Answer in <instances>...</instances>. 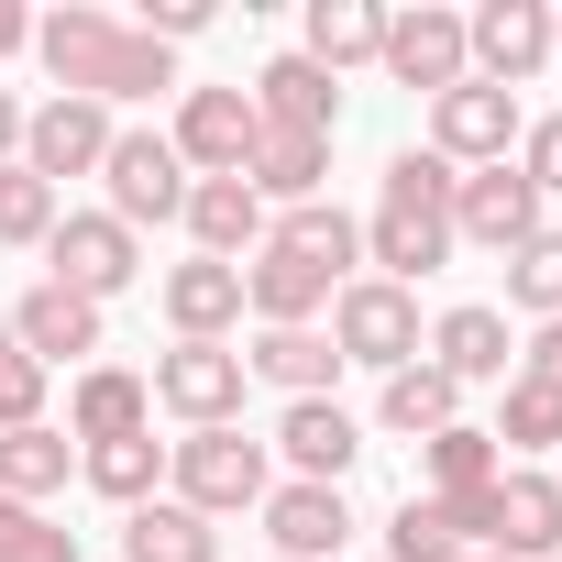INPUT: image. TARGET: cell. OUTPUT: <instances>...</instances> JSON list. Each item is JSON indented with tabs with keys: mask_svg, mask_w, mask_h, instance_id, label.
Returning <instances> with one entry per match:
<instances>
[{
	"mask_svg": "<svg viewBox=\"0 0 562 562\" xmlns=\"http://www.w3.org/2000/svg\"><path fill=\"white\" fill-rule=\"evenodd\" d=\"M353 265H364V221H342L331 199H310L288 221H265V254L243 265V310L265 331H321V310L353 288Z\"/></svg>",
	"mask_w": 562,
	"mask_h": 562,
	"instance_id": "obj_1",
	"label": "cell"
},
{
	"mask_svg": "<svg viewBox=\"0 0 562 562\" xmlns=\"http://www.w3.org/2000/svg\"><path fill=\"white\" fill-rule=\"evenodd\" d=\"M34 56H45V78H56L67 100H100V111H122V100H166V89H177V56L144 45L133 23H111L100 0L45 12V23H34Z\"/></svg>",
	"mask_w": 562,
	"mask_h": 562,
	"instance_id": "obj_2",
	"label": "cell"
},
{
	"mask_svg": "<svg viewBox=\"0 0 562 562\" xmlns=\"http://www.w3.org/2000/svg\"><path fill=\"white\" fill-rule=\"evenodd\" d=\"M452 188L463 166H441L430 144H397L386 177H375V221H364V265L386 288H419V276L452 265Z\"/></svg>",
	"mask_w": 562,
	"mask_h": 562,
	"instance_id": "obj_3",
	"label": "cell"
},
{
	"mask_svg": "<svg viewBox=\"0 0 562 562\" xmlns=\"http://www.w3.org/2000/svg\"><path fill=\"white\" fill-rule=\"evenodd\" d=\"M166 485H177V507H199V518H243V507H265L276 496V452L232 419V430H188V441H166Z\"/></svg>",
	"mask_w": 562,
	"mask_h": 562,
	"instance_id": "obj_4",
	"label": "cell"
},
{
	"mask_svg": "<svg viewBox=\"0 0 562 562\" xmlns=\"http://www.w3.org/2000/svg\"><path fill=\"white\" fill-rule=\"evenodd\" d=\"M133 276H144V254H133V232H122L111 210H67V221L45 232V288H67V299L111 310Z\"/></svg>",
	"mask_w": 562,
	"mask_h": 562,
	"instance_id": "obj_5",
	"label": "cell"
},
{
	"mask_svg": "<svg viewBox=\"0 0 562 562\" xmlns=\"http://www.w3.org/2000/svg\"><path fill=\"white\" fill-rule=\"evenodd\" d=\"M331 353H342V364H375V375L419 364V288H386V276H353V288L331 299Z\"/></svg>",
	"mask_w": 562,
	"mask_h": 562,
	"instance_id": "obj_6",
	"label": "cell"
},
{
	"mask_svg": "<svg viewBox=\"0 0 562 562\" xmlns=\"http://www.w3.org/2000/svg\"><path fill=\"white\" fill-rule=\"evenodd\" d=\"M518 133H529L518 89L463 78V89H441V100H430V133H419V144H430L441 166H463V177H474V166H507V155H518Z\"/></svg>",
	"mask_w": 562,
	"mask_h": 562,
	"instance_id": "obj_7",
	"label": "cell"
},
{
	"mask_svg": "<svg viewBox=\"0 0 562 562\" xmlns=\"http://www.w3.org/2000/svg\"><path fill=\"white\" fill-rule=\"evenodd\" d=\"M144 386H155V408H166V419H188V430H232L254 375H243V353H232V342H177V353H155V375H144Z\"/></svg>",
	"mask_w": 562,
	"mask_h": 562,
	"instance_id": "obj_8",
	"label": "cell"
},
{
	"mask_svg": "<svg viewBox=\"0 0 562 562\" xmlns=\"http://www.w3.org/2000/svg\"><path fill=\"white\" fill-rule=\"evenodd\" d=\"M375 67H386L397 89H419V100L463 89V78H474V67H463V12H441V0H408V12H386Z\"/></svg>",
	"mask_w": 562,
	"mask_h": 562,
	"instance_id": "obj_9",
	"label": "cell"
},
{
	"mask_svg": "<svg viewBox=\"0 0 562 562\" xmlns=\"http://www.w3.org/2000/svg\"><path fill=\"white\" fill-rule=\"evenodd\" d=\"M177 166L188 177H243L254 166V144H265V122H254V100L243 89H177Z\"/></svg>",
	"mask_w": 562,
	"mask_h": 562,
	"instance_id": "obj_10",
	"label": "cell"
},
{
	"mask_svg": "<svg viewBox=\"0 0 562 562\" xmlns=\"http://www.w3.org/2000/svg\"><path fill=\"white\" fill-rule=\"evenodd\" d=\"M111 133H122V122H111L100 100H67V89H56V100H34V111H23V166L67 199V177H100Z\"/></svg>",
	"mask_w": 562,
	"mask_h": 562,
	"instance_id": "obj_11",
	"label": "cell"
},
{
	"mask_svg": "<svg viewBox=\"0 0 562 562\" xmlns=\"http://www.w3.org/2000/svg\"><path fill=\"white\" fill-rule=\"evenodd\" d=\"M100 188H111V221H122V232H144V221H177V210H188V166H177V144H166V133H111Z\"/></svg>",
	"mask_w": 562,
	"mask_h": 562,
	"instance_id": "obj_12",
	"label": "cell"
},
{
	"mask_svg": "<svg viewBox=\"0 0 562 562\" xmlns=\"http://www.w3.org/2000/svg\"><path fill=\"white\" fill-rule=\"evenodd\" d=\"M463 67L485 89H529L551 67V12L540 0H485V12H463Z\"/></svg>",
	"mask_w": 562,
	"mask_h": 562,
	"instance_id": "obj_13",
	"label": "cell"
},
{
	"mask_svg": "<svg viewBox=\"0 0 562 562\" xmlns=\"http://www.w3.org/2000/svg\"><path fill=\"white\" fill-rule=\"evenodd\" d=\"M529 232H540V188L518 177V155H507V166H474V177L452 188V243H485V254L507 265Z\"/></svg>",
	"mask_w": 562,
	"mask_h": 562,
	"instance_id": "obj_14",
	"label": "cell"
},
{
	"mask_svg": "<svg viewBox=\"0 0 562 562\" xmlns=\"http://www.w3.org/2000/svg\"><path fill=\"white\" fill-rule=\"evenodd\" d=\"M265 452H288V485H342V474L364 463V419H353L342 397H299L288 419H276Z\"/></svg>",
	"mask_w": 562,
	"mask_h": 562,
	"instance_id": "obj_15",
	"label": "cell"
},
{
	"mask_svg": "<svg viewBox=\"0 0 562 562\" xmlns=\"http://www.w3.org/2000/svg\"><path fill=\"white\" fill-rule=\"evenodd\" d=\"M243 100H254V122H265V133H321V144L342 133V78H331V67H310V56H265Z\"/></svg>",
	"mask_w": 562,
	"mask_h": 562,
	"instance_id": "obj_16",
	"label": "cell"
},
{
	"mask_svg": "<svg viewBox=\"0 0 562 562\" xmlns=\"http://www.w3.org/2000/svg\"><path fill=\"white\" fill-rule=\"evenodd\" d=\"M419 353L452 375V386H507L518 375V342H507V310H485V299H463V310H441L430 331H419Z\"/></svg>",
	"mask_w": 562,
	"mask_h": 562,
	"instance_id": "obj_17",
	"label": "cell"
},
{
	"mask_svg": "<svg viewBox=\"0 0 562 562\" xmlns=\"http://www.w3.org/2000/svg\"><path fill=\"white\" fill-rule=\"evenodd\" d=\"M155 299H166V331H177V342H232V331H243V265L188 254V265L155 276Z\"/></svg>",
	"mask_w": 562,
	"mask_h": 562,
	"instance_id": "obj_18",
	"label": "cell"
},
{
	"mask_svg": "<svg viewBox=\"0 0 562 562\" xmlns=\"http://www.w3.org/2000/svg\"><path fill=\"white\" fill-rule=\"evenodd\" d=\"M265 540H276V562H342L353 496H342V485H276V496H265Z\"/></svg>",
	"mask_w": 562,
	"mask_h": 562,
	"instance_id": "obj_19",
	"label": "cell"
},
{
	"mask_svg": "<svg viewBox=\"0 0 562 562\" xmlns=\"http://www.w3.org/2000/svg\"><path fill=\"white\" fill-rule=\"evenodd\" d=\"M188 243L210 254V265H254L265 254V199L243 188V177H188Z\"/></svg>",
	"mask_w": 562,
	"mask_h": 562,
	"instance_id": "obj_20",
	"label": "cell"
},
{
	"mask_svg": "<svg viewBox=\"0 0 562 562\" xmlns=\"http://www.w3.org/2000/svg\"><path fill=\"white\" fill-rule=\"evenodd\" d=\"M133 430H155V386H144L133 364H78V386H67V441L89 452V441H133Z\"/></svg>",
	"mask_w": 562,
	"mask_h": 562,
	"instance_id": "obj_21",
	"label": "cell"
},
{
	"mask_svg": "<svg viewBox=\"0 0 562 562\" xmlns=\"http://www.w3.org/2000/svg\"><path fill=\"white\" fill-rule=\"evenodd\" d=\"M0 321H12V342H23V353H34L45 375H56V364H89V353H100V310H89V299H67V288H23V299L0 310Z\"/></svg>",
	"mask_w": 562,
	"mask_h": 562,
	"instance_id": "obj_22",
	"label": "cell"
},
{
	"mask_svg": "<svg viewBox=\"0 0 562 562\" xmlns=\"http://www.w3.org/2000/svg\"><path fill=\"white\" fill-rule=\"evenodd\" d=\"M243 375L299 408V397H331V386H342V353H331V331H254Z\"/></svg>",
	"mask_w": 562,
	"mask_h": 562,
	"instance_id": "obj_23",
	"label": "cell"
},
{
	"mask_svg": "<svg viewBox=\"0 0 562 562\" xmlns=\"http://www.w3.org/2000/svg\"><path fill=\"white\" fill-rule=\"evenodd\" d=\"M375 45H386V12L375 0H310V23H299V56L310 67H375Z\"/></svg>",
	"mask_w": 562,
	"mask_h": 562,
	"instance_id": "obj_24",
	"label": "cell"
},
{
	"mask_svg": "<svg viewBox=\"0 0 562 562\" xmlns=\"http://www.w3.org/2000/svg\"><path fill=\"white\" fill-rule=\"evenodd\" d=\"M243 188H254V199L310 210V199L331 188V144H321V133H265V144H254V166H243Z\"/></svg>",
	"mask_w": 562,
	"mask_h": 562,
	"instance_id": "obj_25",
	"label": "cell"
},
{
	"mask_svg": "<svg viewBox=\"0 0 562 562\" xmlns=\"http://www.w3.org/2000/svg\"><path fill=\"white\" fill-rule=\"evenodd\" d=\"M67 474H78V441H67L56 419H34V430H0V496L45 507V496H67Z\"/></svg>",
	"mask_w": 562,
	"mask_h": 562,
	"instance_id": "obj_26",
	"label": "cell"
},
{
	"mask_svg": "<svg viewBox=\"0 0 562 562\" xmlns=\"http://www.w3.org/2000/svg\"><path fill=\"white\" fill-rule=\"evenodd\" d=\"M375 419H386V430H408V441H430V430H452V419H463V386L419 353V364H397V375L375 386Z\"/></svg>",
	"mask_w": 562,
	"mask_h": 562,
	"instance_id": "obj_27",
	"label": "cell"
},
{
	"mask_svg": "<svg viewBox=\"0 0 562 562\" xmlns=\"http://www.w3.org/2000/svg\"><path fill=\"white\" fill-rule=\"evenodd\" d=\"M122 562H221V529H210L199 507L155 496V507H133V518H122Z\"/></svg>",
	"mask_w": 562,
	"mask_h": 562,
	"instance_id": "obj_28",
	"label": "cell"
},
{
	"mask_svg": "<svg viewBox=\"0 0 562 562\" xmlns=\"http://www.w3.org/2000/svg\"><path fill=\"white\" fill-rule=\"evenodd\" d=\"M78 474L133 518V507H155V485H166V441H155V430H133V441H89V452H78Z\"/></svg>",
	"mask_w": 562,
	"mask_h": 562,
	"instance_id": "obj_29",
	"label": "cell"
},
{
	"mask_svg": "<svg viewBox=\"0 0 562 562\" xmlns=\"http://www.w3.org/2000/svg\"><path fill=\"white\" fill-rule=\"evenodd\" d=\"M419 474H430V496H474V485H496V474H507V452L485 441V419H452V430H430V441H419Z\"/></svg>",
	"mask_w": 562,
	"mask_h": 562,
	"instance_id": "obj_30",
	"label": "cell"
},
{
	"mask_svg": "<svg viewBox=\"0 0 562 562\" xmlns=\"http://www.w3.org/2000/svg\"><path fill=\"white\" fill-rule=\"evenodd\" d=\"M485 441L518 463V452H562V386H529V375H507L496 386V419H485Z\"/></svg>",
	"mask_w": 562,
	"mask_h": 562,
	"instance_id": "obj_31",
	"label": "cell"
},
{
	"mask_svg": "<svg viewBox=\"0 0 562 562\" xmlns=\"http://www.w3.org/2000/svg\"><path fill=\"white\" fill-rule=\"evenodd\" d=\"M507 310H529V321H562V221H540V232L507 254Z\"/></svg>",
	"mask_w": 562,
	"mask_h": 562,
	"instance_id": "obj_32",
	"label": "cell"
},
{
	"mask_svg": "<svg viewBox=\"0 0 562 562\" xmlns=\"http://www.w3.org/2000/svg\"><path fill=\"white\" fill-rule=\"evenodd\" d=\"M386 562H463V529H452V507L441 496H397V518H386Z\"/></svg>",
	"mask_w": 562,
	"mask_h": 562,
	"instance_id": "obj_33",
	"label": "cell"
},
{
	"mask_svg": "<svg viewBox=\"0 0 562 562\" xmlns=\"http://www.w3.org/2000/svg\"><path fill=\"white\" fill-rule=\"evenodd\" d=\"M56 221H67V199H56L34 166H0V243H12V254H34Z\"/></svg>",
	"mask_w": 562,
	"mask_h": 562,
	"instance_id": "obj_34",
	"label": "cell"
},
{
	"mask_svg": "<svg viewBox=\"0 0 562 562\" xmlns=\"http://www.w3.org/2000/svg\"><path fill=\"white\" fill-rule=\"evenodd\" d=\"M0 562H78V529H56L23 496H0Z\"/></svg>",
	"mask_w": 562,
	"mask_h": 562,
	"instance_id": "obj_35",
	"label": "cell"
},
{
	"mask_svg": "<svg viewBox=\"0 0 562 562\" xmlns=\"http://www.w3.org/2000/svg\"><path fill=\"white\" fill-rule=\"evenodd\" d=\"M45 419V364L23 342H0V430H34Z\"/></svg>",
	"mask_w": 562,
	"mask_h": 562,
	"instance_id": "obj_36",
	"label": "cell"
},
{
	"mask_svg": "<svg viewBox=\"0 0 562 562\" xmlns=\"http://www.w3.org/2000/svg\"><path fill=\"white\" fill-rule=\"evenodd\" d=\"M518 177H529L540 199H562V111H540V122L518 133Z\"/></svg>",
	"mask_w": 562,
	"mask_h": 562,
	"instance_id": "obj_37",
	"label": "cell"
},
{
	"mask_svg": "<svg viewBox=\"0 0 562 562\" xmlns=\"http://www.w3.org/2000/svg\"><path fill=\"white\" fill-rule=\"evenodd\" d=\"M133 34H144V45H166V56H177V45H188V34H210V0H144V12H133Z\"/></svg>",
	"mask_w": 562,
	"mask_h": 562,
	"instance_id": "obj_38",
	"label": "cell"
},
{
	"mask_svg": "<svg viewBox=\"0 0 562 562\" xmlns=\"http://www.w3.org/2000/svg\"><path fill=\"white\" fill-rule=\"evenodd\" d=\"M518 375H529V386H562V321H540V331H529V353H518Z\"/></svg>",
	"mask_w": 562,
	"mask_h": 562,
	"instance_id": "obj_39",
	"label": "cell"
},
{
	"mask_svg": "<svg viewBox=\"0 0 562 562\" xmlns=\"http://www.w3.org/2000/svg\"><path fill=\"white\" fill-rule=\"evenodd\" d=\"M12 56H34V12H23V0H0V67H12Z\"/></svg>",
	"mask_w": 562,
	"mask_h": 562,
	"instance_id": "obj_40",
	"label": "cell"
},
{
	"mask_svg": "<svg viewBox=\"0 0 562 562\" xmlns=\"http://www.w3.org/2000/svg\"><path fill=\"white\" fill-rule=\"evenodd\" d=\"M0 166H23V100L0 89Z\"/></svg>",
	"mask_w": 562,
	"mask_h": 562,
	"instance_id": "obj_41",
	"label": "cell"
},
{
	"mask_svg": "<svg viewBox=\"0 0 562 562\" xmlns=\"http://www.w3.org/2000/svg\"><path fill=\"white\" fill-rule=\"evenodd\" d=\"M551 56H562V12H551Z\"/></svg>",
	"mask_w": 562,
	"mask_h": 562,
	"instance_id": "obj_42",
	"label": "cell"
},
{
	"mask_svg": "<svg viewBox=\"0 0 562 562\" xmlns=\"http://www.w3.org/2000/svg\"><path fill=\"white\" fill-rule=\"evenodd\" d=\"M551 485H562V452H551Z\"/></svg>",
	"mask_w": 562,
	"mask_h": 562,
	"instance_id": "obj_43",
	"label": "cell"
},
{
	"mask_svg": "<svg viewBox=\"0 0 562 562\" xmlns=\"http://www.w3.org/2000/svg\"><path fill=\"white\" fill-rule=\"evenodd\" d=\"M463 562H496V551H463Z\"/></svg>",
	"mask_w": 562,
	"mask_h": 562,
	"instance_id": "obj_44",
	"label": "cell"
},
{
	"mask_svg": "<svg viewBox=\"0 0 562 562\" xmlns=\"http://www.w3.org/2000/svg\"><path fill=\"white\" fill-rule=\"evenodd\" d=\"M0 342H12V321H0Z\"/></svg>",
	"mask_w": 562,
	"mask_h": 562,
	"instance_id": "obj_45",
	"label": "cell"
},
{
	"mask_svg": "<svg viewBox=\"0 0 562 562\" xmlns=\"http://www.w3.org/2000/svg\"><path fill=\"white\" fill-rule=\"evenodd\" d=\"M551 562H562V551H551Z\"/></svg>",
	"mask_w": 562,
	"mask_h": 562,
	"instance_id": "obj_46",
	"label": "cell"
}]
</instances>
